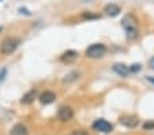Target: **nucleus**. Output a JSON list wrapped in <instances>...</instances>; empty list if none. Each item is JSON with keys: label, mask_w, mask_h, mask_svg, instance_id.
<instances>
[{"label": "nucleus", "mask_w": 154, "mask_h": 135, "mask_svg": "<svg viewBox=\"0 0 154 135\" xmlns=\"http://www.w3.org/2000/svg\"><path fill=\"white\" fill-rule=\"evenodd\" d=\"M20 40L19 38H14V37H8L6 38L2 44H0V52L3 55H11L17 51V48L19 47Z\"/></svg>", "instance_id": "7ed1b4c3"}, {"label": "nucleus", "mask_w": 154, "mask_h": 135, "mask_svg": "<svg viewBox=\"0 0 154 135\" xmlns=\"http://www.w3.org/2000/svg\"><path fill=\"white\" fill-rule=\"evenodd\" d=\"M85 3H90V2H94V0H83Z\"/></svg>", "instance_id": "412c9836"}, {"label": "nucleus", "mask_w": 154, "mask_h": 135, "mask_svg": "<svg viewBox=\"0 0 154 135\" xmlns=\"http://www.w3.org/2000/svg\"><path fill=\"white\" fill-rule=\"evenodd\" d=\"M71 135H89V132L85 131V130H75V131H72Z\"/></svg>", "instance_id": "dca6fc26"}, {"label": "nucleus", "mask_w": 154, "mask_h": 135, "mask_svg": "<svg viewBox=\"0 0 154 135\" xmlns=\"http://www.w3.org/2000/svg\"><path fill=\"white\" fill-rule=\"evenodd\" d=\"M38 100H40L41 104L48 105V104H52L53 101L56 100V94L53 93V91H51V90H45V91H42V93L38 96Z\"/></svg>", "instance_id": "423d86ee"}, {"label": "nucleus", "mask_w": 154, "mask_h": 135, "mask_svg": "<svg viewBox=\"0 0 154 135\" xmlns=\"http://www.w3.org/2000/svg\"><path fill=\"white\" fill-rule=\"evenodd\" d=\"M11 135H29V131H27L26 126L23 124H15L11 128Z\"/></svg>", "instance_id": "f8f14e48"}, {"label": "nucleus", "mask_w": 154, "mask_h": 135, "mask_svg": "<svg viewBox=\"0 0 154 135\" xmlns=\"http://www.w3.org/2000/svg\"><path fill=\"white\" fill-rule=\"evenodd\" d=\"M93 128L96 131H100V132H104V134H108V132H111L113 130V126H112L109 121L104 120V119H98L93 123Z\"/></svg>", "instance_id": "20e7f679"}, {"label": "nucleus", "mask_w": 154, "mask_h": 135, "mask_svg": "<svg viewBox=\"0 0 154 135\" xmlns=\"http://www.w3.org/2000/svg\"><path fill=\"white\" fill-rule=\"evenodd\" d=\"M120 123L128 128H135L139 124V119L137 116H123V118H120Z\"/></svg>", "instance_id": "6e6552de"}, {"label": "nucleus", "mask_w": 154, "mask_h": 135, "mask_svg": "<svg viewBox=\"0 0 154 135\" xmlns=\"http://www.w3.org/2000/svg\"><path fill=\"white\" fill-rule=\"evenodd\" d=\"M149 66H150L151 70H154V57H151L150 62H149Z\"/></svg>", "instance_id": "a211bd4d"}, {"label": "nucleus", "mask_w": 154, "mask_h": 135, "mask_svg": "<svg viewBox=\"0 0 154 135\" xmlns=\"http://www.w3.org/2000/svg\"><path fill=\"white\" fill-rule=\"evenodd\" d=\"M82 17L85 18V19H97V18H100L98 15H94V14H90V12H85Z\"/></svg>", "instance_id": "2eb2a0df"}, {"label": "nucleus", "mask_w": 154, "mask_h": 135, "mask_svg": "<svg viewBox=\"0 0 154 135\" xmlns=\"http://www.w3.org/2000/svg\"><path fill=\"white\" fill-rule=\"evenodd\" d=\"M106 52H108L106 45L101 44V42H96V44H91L86 49V56L87 57H91V59H100Z\"/></svg>", "instance_id": "f03ea898"}, {"label": "nucleus", "mask_w": 154, "mask_h": 135, "mask_svg": "<svg viewBox=\"0 0 154 135\" xmlns=\"http://www.w3.org/2000/svg\"><path fill=\"white\" fill-rule=\"evenodd\" d=\"M104 12L108 15V17L113 18V17H117V15L122 12V8H120V6L119 4H116V3H109V4L105 6Z\"/></svg>", "instance_id": "0eeeda50"}, {"label": "nucleus", "mask_w": 154, "mask_h": 135, "mask_svg": "<svg viewBox=\"0 0 154 135\" xmlns=\"http://www.w3.org/2000/svg\"><path fill=\"white\" fill-rule=\"evenodd\" d=\"M140 70V64H132V67H130V71L131 72H138V71Z\"/></svg>", "instance_id": "f3484780"}, {"label": "nucleus", "mask_w": 154, "mask_h": 135, "mask_svg": "<svg viewBox=\"0 0 154 135\" xmlns=\"http://www.w3.org/2000/svg\"><path fill=\"white\" fill-rule=\"evenodd\" d=\"M4 74H6V70H3V72L0 71V81H3V79H4Z\"/></svg>", "instance_id": "6ab92c4d"}, {"label": "nucleus", "mask_w": 154, "mask_h": 135, "mask_svg": "<svg viewBox=\"0 0 154 135\" xmlns=\"http://www.w3.org/2000/svg\"><path fill=\"white\" fill-rule=\"evenodd\" d=\"M74 118V111L70 106H61L57 111V119L60 121H70Z\"/></svg>", "instance_id": "39448f33"}, {"label": "nucleus", "mask_w": 154, "mask_h": 135, "mask_svg": "<svg viewBox=\"0 0 154 135\" xmlns=\"http://www.w3.org/2000/svg\"><path fill=\"white\" fill-rule=\"evenodd\" d=\"M76 59H78V52L72 51V49L66 51V52L60 56V62H63V63H72V62H75Z\"/></svg>", "instance_id": "9d476101"}, {"label": "nucleus", "mask_w": 154, "mask_h": 135, "mask_svg": "<svg viewBox=\"0 0 154 135\" xmlns=\"http://www.w3.org/2000/svg\"><path fill=\"white\" fill-rule=\"evenodd\" d=\"M122 26L123 29L125 30V34H127L128 40H135L139 34V30L137 27V23L132 21L131 15H125L124 18L122 19Z\"/></svg>", "instance_id": "f257e3e1"}, {"label": "nucleus", "mask_w": 154, "mask_h": 135, "mask_svg": "<svg viewBox=\"0 0 154 135\" xmlns=\"http://www.w3.org/2000/svg\"><path fill=\"white\" fill-rule=\"evenodd\" d=\"M112 70H113L119 76H123V78L128 76V74L131 72L130 67H128V66H125V64H123V63H116V64H113Z\"/></svg>", "instance_id": "1a4fd4ad"}, {"label": "nucleus", "mask_w": 154, "mask_h": 135, "mask_svg": "<svg viewBox=\"0 0 154 135\" xmlns=\"http://www.w3.org/2000/svg\"><path fill=\"white\" fill-rule=\"evenodd\" d=\"M78 78H79V72L78 71H72V72H68L67 75L64 76L63 82L64 83H71V82H74V81H76Z\"/></svg>", "instance_id": "ddd939ff"}, {"label": "nucleus", "mask_w": 154, "mask_h": 135, "mask_svg": "<svg viewBox=\"0 0 154 135\" xmlns=\"http://www.w3.org/2000/svg\"><path fill=\"white\" fill-rule=\"evenodd\" d=\"M143 130H154V120H149L143 123Z\"/></svg>", "instance_id": "4468645a"}, {"label": "nucleus", "mask_w": 154, "mask_h": 135, "mask_svg": "<svg viewBox=\"0 0 154 135\" xmlns=\"http://www.w3.org/2000/svg\"><path fill=\"white\" fill-rule=\"evenodd\" d=\"M37 97V91L35 90H29L26 94H25L23 97L20 98V104H25V105H29L34 101V98Z\"/></svg>", "instance_id": "9b49d317"}, {"label": "nucleus", "mask_w": 154, "mask_h": 135, "mask_svg": "<svg viewBox=\"0 0 154 135\" xmlns=\"http://www.w3.org/2000/svg\"><path fill=\"white\" fill-rule=\"evenodd\" d=\"M146 79H147V81H149V82L154 83V78H153V76H146Z\"/></svg>", "instance_id": "aec40b11"}]
</instances>
